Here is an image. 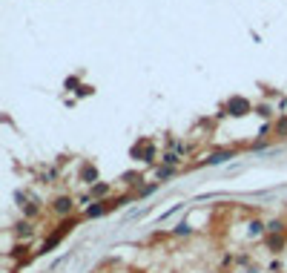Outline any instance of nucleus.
<instances>
[{"mask_svg":"<svg viewBox=\"0 0 287 273\" xmlns=\"http://www.w3.org/2000/svg\"><path fill=\"white\" fill-rule=\"evenodd\" d=\"M227 112H230V115H236V118H241V115L253 112V107H250V101H247V98H238V95H236V98H230V101H227Z\"/></svg>","mask_w":287,"mask_h":273,"instance_id":"obj_1","label":"nucleus"},{"mask_svg":"<svg viewBox=\"0 0 287 273\" xmlns=\"http://www.w3.org/2000/svg\"><path fill=\"white\" fill-rule=\"evenodd\" d=\"M52 210H55V216H61V218L72 216V210H75L72 196H58V199H55V204H52Z\"/></svg>","mask_w":287,"mask_h":273,"instance_id":"obj_2","label":"nucleus"},{"mask_svg":"<svg viewBox=\"0 0 287 273\" xmlns=\"http://www.w3.org/2000/svg\"><path fill=\"white\" fill-rule=\"evenodd\" d=\"M81 182L89 184V187L98 184V167L95 164H84V167H81Z\"/></svg>","mask_w":287,"mask_h":273,"instance_id":"obj_3","label":"nucleus"},{"mask_svg":"<svg viewBox=\"0 0 287 273\" xmlns=\"http://www.w3.org/2000/svg\"><path fill=\"white\" fill-rule=\"evenodd\" d=\"M264 233H267V224H264V221H258V218H253V221L247 224V236H250V239H261Z\"/></svg>","mask_w":287,"mask_h":273,"instance_id":"obj_4","label":"nucleus"},{"mask_svg":"<svg viewBox=\"0 0 287 273\" xmlns=\"http://www.w3.org/2000/svg\"><path fill=\"white\" fill-rule=\"evenodd\" d=\"M132 155H138V158H144V161H155V147L152 144H141V147H135Z\"/></svg>","mask_w":287,"mask_h":273,"instance_id":"obj_5","label":"nucleus"},{"mask_svg":"<svg viewBox=\"0 0 287 273\" xmlns=\"http://www.w3.org/2000/svg\"><path fill=\"white\" fill-rule=\"evenodd\" d=\"M233 155H236L233 150H219V152H213V155H207V164H210V167H216V164H224V161H227V158H233Z\"/></svg>","mask_w":287,"mask_h":273,"instance_id":"obj_6","label":"nucleus"},{"mask_svg":"<svg viewBox=\"0 0 287 273\" xmlns=\"http://www.w3.org/2000/svg\"><path fill=\"white\" fill-rule=\"evenodd\" d=\"M106 210H109V204H106V201H92V204L86 207V218H98V216H103Z\"/></svg>","mask_w":287,"mask_h":273,"instance_id":"obj_7","label":"nucleus"},{"mask_svg":"<svg viewBox=\"0 0 287 273\" xmlns=\"http://www.w3.org/2000/svg\"><path fill=\"white\" fill-rule=\"evenodd\" d=\"M109 193H112V187H109V184L98 182V184H92V193H89V196H92V199H106Z\"/></svg>","mask_w":287,"mask_h":273,"instance_id":"obj_8","label":"nucleus"},{"mask_svg":"<svg viewBox=\"0 0 287 273\" xmlns=\"http://www.w3.org/2000/svg\"><path fill=\"white\" fill-rule=\"evenodd\" d=\"M285 233H270V250H273V253H279V250H282V247H285Z\"/></svg>","mask_w":287,"mask_h":273,"instance_id":"obj_9","label":"nucleus"},{"mask_svg":"<svg viewBox=\"0 0 287 273\" xmlns=\"http://www.w3.org/2000/svg\"><path fill=\"white\" fill-rule=\"evenodd\" d=\"M172 176H175V167H169V164H164V167L155 170V179H158V182H167V179H172Z\"/></svg>","mask_w":287,"mask_h":273,"instance_id":"obj_10","label":"nucleus"},{"mask_svg":"<svg viewBox=\"0 0 287 273\" xmlns=\"http://www.w3.org/2000/svg\"><path fill=\"white\" fill-rule=\"evenodd\" d=\"M161 161H164V164H169V167H178V164H181L178 152H164V155H161Z\"/></svg>","mask_w":287,"mask_h":273,"instance_id":"obj_11","label":"nucleus"},{"mask_svg":"<svg viewBox=\"0 0 287 273\" xmlns=\"http://www.w3.org/2000/svg\"><path fill=\"white\" fill-rule=\"evenodd\" d=\"M172 233H175V236H190V233H192V227H190V224H187V221H178Z\"/></svg>","mask_w":287,"mask_h":273,"instance_id":"obj_12","label":"nucleus"},{"mask_svg":"<svg viewBox=\"0 0 287 273\" xmlns=\"http://www.w3.org/2000/svg\"><path fill=\"white\" fill-rule=\"evenodd\" d=\"M267 233H285V221H279V218H273V221L267 224Z\"/></svg>","mask_w":287,"mask_h":273,"instance_id":"obj_13","label":"nucleus"},{"mask_svg":"<svg viewBox=\"0 0 287 273\" xmlns=\"http://www.w3.org/2000/svg\"><path fill=\"white\" fill-rule=\"evenodd\" d=\"M17 233H20V236H32L34 233L32 221H20V224H17Z\"/></svg>","mask_w":287,"mask_h":273,"instance_id":"obj_14","label":"nucleus"},{"mask_svg":"<svg viewBox=\"0 0 287 273\" xmlns=\"http://www.w3.org/2000/svg\"><path fill=\"white\" fill-rule=\"evenodd\" d=\"M20 207H23V213H26L29 218H34V216H37V204H20Z\"/></svg>","mask_w":287,"mask_h":273,"instance_id":"obj_15","label":"nucleus"},{"mask_svg":"<svg viewBox=\"0 0 287 273\" xmlns=\"http://www.w3.org/2000/svg\"><path fill=\"white\" fill-rule=\"evenodd\" d=\"M155 190H158V184H147V187H144V190H141V196H152V193H155Z\"/></svg>","mask_w":287,"mask_h":273,"instance_id":"obj_16","label":"nucleus"},{"mask_svg":"<svg viewBox=\"0 0 287 273\" xmlns=\"http://www.w3.org/2000/svg\"><path fill=\"white\" fill-rule=\"evenodd\" d=\"M276 132H282V135H287V118H285V121H279V124H276Z\"/></svg>","mask_w":287,"mask_h":273,"instance_id":"obj_17","label":"nucleus"}]
</instances>
